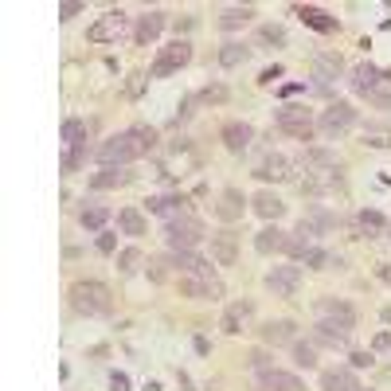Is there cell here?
<instances>
[{
    "mask_svg": "<svg viewBox=\"0 0 391 391\" xmlns=\"http://www.w3.org/2000/svg\"><path fill=\"white\" fill-rule=\"evenodd\" d=\"M114 293L110 286H102V282H74L71 286V306L83 313V317H106L110 313V302Z\"/></svg>",
    "mask_w": 391,
    "mask_h": 391,
    "instance_id": "1",
    "label": "cell"
},
{
    "mask_svg": "<svg viewBox=\"0 0 391 391\" xmlns=\"http://www.w3.org/2000/svg\"><path fill=\"white\" fill-rule=\"evenodd\" d=\"M145 157V149H141V141H137L134 129H125V134H114L110 141H102V149H98V160L106 165V169H122V165H129V160Z\"/></svg>",
    "mask_w": 391,
    "mask_h": 391,
    "instance_id": "2",
    "label": "cell"
},
{
    "mask_svg": "<svg viewBox=\"0 0 391 391\" xmlns=\"http://www.w3.org/2000/svg\"><path fill=\"white\" fill-rule=\"evenodd\" d=\"M204 239V223L192 220V215H180V220H169V227H165V243L172 246V251H192L196 243Z\"/></svg>",
    "mask_w": 391,
    "mask_h": 391,
    "instance_id": "3",
    "label": "cell"
},
{
    "mask_svg": "<svg viewBox=\"0 0 391 391\" xmlns=\"http://www.w3.org/2000/svg\"><path fill=\"white\" fill-rule=\"evenodd\" d=\"M188 59H192L188 39H172L169 47H160V55L153 59V67H149V78H165V74L180 71V67H188Z\"/></svg>",
    "mask_w": 391,
    "mask_h": 391,
    "instance_id": "4",
    "label": "cell"
},
{
    "mask_svg": "<svg viewBox=\"0 0 391 391\" xmlns=\"http://www.w3.org/2000/svg\"><path fill=\"white\" fill-rule=\"evenodd\" d=\"M274 122H278V129L282 134H290V137H297V141H309L313 137V118H309V110L306 106H282L278 114H274Z\"/></svg>",
    "mask_w": 391,
    "mask_h": 391,
    "instance_id": "5",
    "label": "cell"
},
{
    "mask_svg": "<svg viewBox=\"0 0 391 391\" xmlns=\"http://www.w3.org/2000/svg\"><path fill=\"white\" fill-rule=\"evenodd\" d=\"M352 125H356V110L348 102H332L329 110L321 114V134L325 137H341V134H348Z\"/></svg>",
    "mask_w": 391,
    "mask_h": 391,
    "instance_id": "6",
    "label": "cell"
},
{
    "mask_svg": "<svg viewBox=\"0 0 391 391\" xmlns=\"http://www.w3.org/2000/svg\"><path fill=\"white\" fill-rule=\"evenodd\" d=\"M297 286H302V266H274L266 274V290L274 297H293Z\"/></svg>",
    "mask_w": 391,
    "mask_h": 391,
    "instance_id": "7",
    "label": "cell"
},
{
    "mask_svg": "<svg viewBox=\"0 0 391 391\" xmlns=\"http://www.w3.org/2000/svg\"><path fill=\"white\" fill-rule=\"evenodd\" d=\"M122 32H125V12L118 8V12H106L102 20H98L86 36H90V43H118L122 39Z\"/></svg>",
    "mask_w": 391,
    "mask_h": 391,
    "instance_id": "8",
    "label": "cell"
},
{
    "mask_svg": "<svg viewBox=\"0 0 391 391\" xmlns=\"http://www.w3.org/2000/svg\"><path fill=\"white\" fill-rule=\"evenodd\" d=\"M313 332H317L321 344H329V348H344V344H348V332H352V325H348V321H337V317H321Z\"/></svg>",
    "mask_w": 391,
    "mask_h": 391,
    "instance_id": "9",
    "label": "cell"
},
{
    "mask_svg": "<svg viewBox=\"0 0 391 391\" xmlns=\"http://www.w3.org/2000/svg\"><path fill=\"white\" fill-rule=\"evenodd\" d=\"M235 258H239V239H235L231 231L211 235V262H215V266H235Z\"/></svg>",
    "mask_w": 391,
    "mask_h": 391,
    "instance_id": "10",
    "label": "cell"
},
{
    "mask_svg": "<svg viewBox=\"0 0 391 391\" xmlns=\"http://www.w3.org/2000/svg\"><path fill=\"white\" fill-rule=\"evenodd\" d=\"M160 32H165V12H145V16H137L134 43H137V47H149V43H157Z\"/></svg>",
    "mask_w": 391,
    "mask_h": 391,
    "instance_id": "11",
    "label": "cell"
},
{
    "mask_svg": "<svg viewBox=\"0 0 391 391\" xmlns=\"http://www.w3.org/2000/svg\"><path fill=\"white\" fill-rule=\"evenodd\" d=\"M258 388H266V391H306V383L293 376V372L270 368V372H258Z\"/></svg>",
    "mask_w": 391,
    "mask_h": 391,
    "instance_id": "12",
    "label": "cell"
},
{
    "mask_svg": "<svg viewBox=\"0 0 391 391\" xmlns=\"http://www.w3.org/2000/svg\"><path fill=\"white\" fill-rule=\"evenodd\" d=\"M180 293L184 297H196V302H204V297H223V282H204V278H188L180 274Z\"/></svg>",
    "mask_w": 391,
    "mask_h": 391,
    "instance_id": "13",
    "label": "cell"
},
{
    "mask_svg": "<svg viewBox=\"0 0 391 391\" xmlns=\"http://www.w3.org/2000/svg\"><path fill=\"white\" fill-rule=\"evenodd\" d=\"M286 243H290V235L282 231V227H262V231L255 235L258 255H286Z\"/></svg>",
    "mask_w": 391,
    "mask_h": 391,
    "instance_id": "14",
    "label": "cell"
},
{
    "mask_svg": "<svg viewBox=\"0 0 391 391\" xmlns=\"http://www.w3.org/2000/svg\"><path fill=\"white\" fill-rule=\"evenodd\" d=\"M223 145L231 149V153H243V149H251V141H255V129L246 122H227L223 125Z\"/></svg>",
    "mask_w": 391,
    "mask_h": 391,
    "instance_id": "15",
    "label": "cell"
},
{
    "mask_svg": "<svg viewBox=\"0 0 391 391\" xmlns=\"http://www.w3.org/2000/svg\"><path fill=\"white\" fill-rule=\"evenodd\" d=\"M341 71H344L341 55H317V59H313V78H321L317 90H329V83L332 78H341Z\"/></svg>",
    "mask_w": 391,
    "mask_h": 391,
    "instance_id": "16",
    "label": "cell"
},
{
    "mask_svg": "<svg viewBox=\"0 0 391 391\" xmlns=\"http://www.w3.org/2000/svg\"><path fill=\"white\" fill-rule=\"evenodd\" d=\"M258 180H290L293 172H290V160L282 157V153H266L262 157V165L255 169Z\"/></svg>",
    "mask_w": 391,
    "mask_h": 391,
    "instance_id": "17",
    "label": "cell"
},
{
    "mask_svg": "<svg viewBox=\"0 0 391 391\" xmlns=\"http://www.w3.org/2000/svg\"><path fill=\"white\" fill-rule=\"evenodd\" d=\"M251 208H255V215H262V220H270V223H278L282 215H286V204H282L274 192H258L255 200H251Z\"/></svg>",
    "mask_w": 391,
    "mask_h": 391,
    "instance_id": "18",
    "label": "cell"
},
{
    "mask_svg": "<svg viewBox=\"0 0 391 391\" xmlns=\"http://www.w3.org/2000/svg\"><path fill=\"white\" fill-rule=\"evenodd\" d=\"M321 391H360V383H356L352 368H332L321 376Z\"/></svg>",
    "mask_w": 391,
    "mask_h": 391,
    "instance_id": "19",
    "label": "cell"
},
{
    "mask_svg": "<svg viewBox=\"0 0 391 391\" xmlns=\"http://www.w3.org/2000/svg\"><path fill=\"white\" fill-rule=\"evenodd\" d=\"M332 227H337V215L325 211V208H309L306 220H302V231H309V235H325V231H332Z\"/></svg>",
    "mask_w": 391,
    "mask_h": 391,
    "instance_id": "20",
    "label": "cell"
},
{
    "mask_svg": "<svg viewBox=\"0 0 391 391\" xmlns=\"http://www.w3.org/2000/svg\"><path fill=\"white\" fill-rule=\"evenodd\" d=\"M317 313H321V317H337V321L356 325V309L348 306V302H341V297H321V302H317Z\"/></svg>",
    "mask_w": 391,
    "mask_h": 391,
    "instance_id": "21",
    "label": "cell"
},
{
    "mask_svg": "<svg viewBox=\"0 0 391 391\" xmlns=\"http://www.w3.org/2000/svg\"><path fill=\"white\" fill-rule=\"evenodd\" d=\"M243 192H235V188H227V192L220 196V208H215V215H220L223 223H235L239 215H243Z\"/></svg>",
    "mask_w": 391,
    "mask_h": 391,
    "instance_id": "22",
    "label": "cell"
},
{
    "mask_svg": "<svg viewBox=\"0 0 391 391\" xmlns=\"http://www.w3.org/2000/svg\"><path fill=\"white\" fill-rule=\"evenodd\" d=\"M376 86H379V71L372 63H360L352 71V90L356 94H376Z\"/></svg>",
    "mask_w": 391,
    "mask_h": 391,
    "instance_id": "23",
    "label": "cell"
},
{
    "mask_svg": "<svg viewBox=\"0 0 391 391\" xmlns=\"http://www.w3.org/2000/svg\"><path fill=\"white\" fill-rule=\"evenodd\" d=\"M255 313V306L251 302H235V306H227V313H223V332H243V321Z\"/></svg>",
    "mask_w": 391,
    "mask_h": 391,
    "instance_id": "24",
    "label": "cell"
},
{
    "mask_svg": "<svg viewBox=\"0 0 391 391\" xmlns=\"http://www.w3.org/2000/svg\"><path fill=\"white\" fill-rule=\"evenodd\" d=\"M262 341L266 344H293V325L290 321H270V325H262Z\"/></svg>",
    "mask_w": 391,
    "mask_h": 391,
    "instance_id": "25",
    "label": "cell"
},
{
    "mask_svg": "<svg viewBox=\"0 0 391 391\" xmlns=\"http://www.w3.org/2000/svg\"><path fill=\"white\" fill-rule=\"evenodd\" d=\"M106 220H110V208H102V204H86V208L78 211V223H83L86 231H102Z\"/></svg>",
    "mask_w": 391,
    "mask_h": 391,
    "instance_id": "26",
    "label": "cell"
},
{
    "mask_svg": "<svg viewBox=\"0 0 391 391\" xmlns=\"http://www.w3.org/2000/svg\"><path fill=\"white\" fill-rule=\"evenodd\" d=\"M282 43H286V28H278V24H262V28H258L255 47H262V51H274V47H282Z\"/></svg>",
    "mask_w": 391,
    "mask_h": 391,
    "instance_id": "27",
    "label": "cell"
},
{
    "mask_svg": "<svg viewBox=\"0 0 391 391\" xmlns=\"http://www.w3.org/2000/svg\"><path fill=\"white\" fill-rule=\"evenodd\" d=\"M309 251H313V235L297 227V231L290 235V243H286V255H290V258H302V262H306Z\"/></svg>",
    "mask_w": 391,
    "mask_h": 391,
    "instance_id": "28",
    "label": "cell"
},
{
    "mask_svg": "<svg viewBox=\"0 0 391 391\" xmlns=\"http://www.w3.org/2000/svg\"><path fill=\"white\" fill-rule=\"evenodd\" d=\"M118 227L137 239V235H145V215H141L137 208H122V211H118Z\"/></svg>",
    "mask_w": 391,
    "mask_h": 391,
    "instance_id": "29",
    "label": "cell"
},
{
    "mask_svg": "<svg viewBox=\"0 0 391 391\" xmlns=\"http://www.w3.org/2000/svg\"><path fill=\"white\" fill-rule=\"evenodd\" d=\"M246 59H251V47H246V43H223V47H220V63H223V67H243Z\"/></svg>",
    "mask_w": 391,
    "mask_h": 391,
    "instance_id": "30",
    "label": "cell"
},
{
    "mask_svg": "<svg viewBox=\"0 0 391 391\" xmlns=\"http://www.w3.org/2000/svg\"><path fill=\"white\" fill-rule=\"evenodd\" d=\"M90 184H94L98 192H110V188H122V184H129V172H122V169H106V172H98Z\"/></svg>",
    "mask_w": 391,
    "mask_h": 391,
    "instance_id": "31",
    "label": "cell"
},
{
    "mask_svg": "<svg viewBox=\"0 0 391 391\" xmlns=\"http://www.w3.org/2000/svg\"><path fill=\"white\" fill-rule=\"evenodd\" d=\"M63 145H67V149L86 145V122H78V118H67V122H63Z\"/></svg>",
    "mask_w": 391,
    "mask_h": 391,
    "instance_id": "32",
    "label": "cell"
},
{
    "mask_svg": "<svg viewBox=\"0 0 391 391\" xmlns=\"http://www.w3.org/2000/svg\"><path fill=\"white\" fill-rule=\"evenodd\" d=\"M356 231H364V235L388 231V220H383L379 211H360V215H356Z\"/></svg>",
    "mask_w": 391,
    "mask_h": 391,
    "instance_id": "33",
    "label": "cell"
},
{
    "mask_svg": "<svg viewBox=\"0 0 391 391\" xmlns=\"http://www.w3.org/2000/svg\"><path fill=\"white\" fill-rule=\"evenodd\" d=\"M297 16H302L306 24H313L317 32H337V20H329L321 8H297Z\"/></svg>",
    "mask_w": 391,
    "mask_h": 391,
    "instance_id": "34",
    "label": "cell"
},
{
    "mask_svg": "<svg viewBox=\"0 0 391 391\" xmlns=\"http://www.w3.org/2000/svg\"><path fill=\"white\" fill-rule=\"evenodd\" d=\"M251 16H255V8H227V12L220 16V24L227 28V32H235V28H243V24H251Z\"/></svg>",
    "mask_w": 391,
    "mask_h": 391,
    "instance_id": "35",
    "label": "cell"
},
{
    "mask_svg": "<svg viewBox=\"0 0 391 391\" xmlns=\"http://www.w3.org/2000/svg\"><path fill=\"white\" fill-rule=\"evenodd\" d=\"M293 360H297V368L313 372V368H317V348L306 344V341H293Z\"/></svg>",
    "mask_w": 391,
    "mask_h": 391,
    "instance_id": "36",
    "label": "cell"
},
{
    "mask_svg": "<svg viewBox=\"0 0 391 391\" xmlns=\"http://www.w3.org/2000/svg\"><path fill=\"white\" fill-rule=\"evenodd\" d=\"M86 157H90V153H86V145L67 149V153H63V172H78L86 165Z\"/></svg>",
    "mask_w": 391,
    "mask_h": 391,
    "instance_id": "37",
    "label": "cell"
},
{
    "mask_svg": "<svg viewBox=\"0 0 391 391\" xmlns=\"http://www.w3.org/2000/svg\"><path fill=\"white\" fill-rule=\"evenodd\" d=\"M180 204H184L180 196H153V200H149V211H157V215H172Z\"/></svg>",
    "mask_w": 391,
    "mask_h": 391,
    "instance_id": "38",
    "label": "cell"
},
{
    "mask_svg": "<svg viewBox=\"0 0 391 391\" xmlns=\"http://www.w3.org/2000/svg\"><path fill=\"white\" fill-rule=\"evenodd\" d=\"M137 266H141V251H137V246H125V251H118V270H122V274H134Z\"/></svg>",
    "mask_w": 391,
    "mask_h": 391,
    "instance_id": "39",
    "label": "cell"
},
{
    "mask_svg": "<svg viewBox=\"0 0 391 391\" xmlns=\"http://www.w3.org/2000/svg\"><path fill=\"white\" fill-rule=\"evenodd\" d=\"M309 165H325V169H332V172H337V157H332V153H329V149H309Z\"/></svg>",
    "mask_w": 391,
    "mask_h": 391,
    "instance_id": "40",
    "label": "cell"
},
{
    "mask_svg": "<svg viewBox=\"0 0 391 391\" xmlns=\"http://www.w3.org/2000/svg\"><path fill=\"white\" fill-rule=\"evenodd\" d=\"M306 262H309V266H313V270H325V266H332V262L341 266V258H329V255H325V251H317V246L309 251V258H306Z\"/></svg>",
    "mask_w": 391,
    "mask_h": 391,
    "instance_id": "41",
    "label": "cell"
},
{
    "mask_svg": "<svg viewBox=\"0 0 391 391\" xmlns=\"http://www.w3.org/2000/svg\"><path fill=\"white\" fill-rule=\"evenodd\" d=\"M134 134H137V141H141V149H153L157 145V129H149V125H134Z\"/></svg>",
    "mask_w": 391,
    "mask_h": 391,
    "instance_id": "42",
    "label": "cell"
},
{
    "mask_svg": "<svg viewBox=\"0 0 391 391\" xmlns=\"http://www.w3.org/2000/svg\"><path fill=\"white\" fill-rule=\"evenodd\" d=\"M223 98H227V90H223V86H208V90H204V94H200V102H223Z\"/></svg>",
    "mask_w": 391,
    "mask_h": 391,
    "instance_id": "43",
    "label": "cell"
},
{
    "mask_svg": "<svg viewBox=\"0 0 391 391\" xmlns=\"http://www.w3.org/2000/svg\"><path fill=\"white\" fill-rule=\"evenodd\" d=\"M114 246H118V239H114V235H98V251H102V255H114Z\"/></svg>",
    "mask_w": 391,
    "mask_h": 391,
    "instance_id": "44",
    "label": "cell"
},
{
    "mask_svg": "<svg viewBox=\"0 0 391 391\" xmlns=\"http://www.w3.org/2000/svg\"><path fill=\"white\" fill-rule=\"evenodd\" d=\"M78 12H83V4H74V0H71V4H59V16H63V20H74Z\"/></svg>",
    "mask_w": 391,
    "mask_h": 391,
    "instance_id": "45",
    "label": "cell"
},
{
    "mask_svg": "<svg viewBox=\"0 0 391 391\" xmlns=\"http://www.w3.org/2000/svg\"><path fill=\"white\" fill-rule=\"evenodd\" d=\"M110 383H114V391H129V379H125L122 372H114V376H110Z\"/></svg>",
    "mask_w": 391,
    "mask_h": 391,
    "instance_id": "46",
    "label": "cell"
},
{
    "mask_svg": "<svg viewBox=\"0 0 391 391\" xmlns=\"http://www.w3.org/2000/svg\"><path fill=\"white\" fill-rule=\"evenodd\" d=\"M372 364V352H352V368H368Z\"/></svg>",
    "mask_w": 391,
    "mask_h": 391,
    "instance_id": "47",
    "label": "cell"
},
{
    "mask_svg": "<svg viewBox=\"0 0 391 391\" xmlns=\"http://www.w3.org/2000/svg\"><path fill=\"white\" fill-rule=\"evenodd\" d=\"M278 67H270V71H262V78H258V83H262V86H270V83H274V78H278Z\"/></svg>",
    "mask_w": 391,
    "mask_h": 391,
    "instance_id": "48",
    "label": "cell"
},
{
    "mask_svg": "<svg viewBox=\"0 0 391 391\" xmlns=\"http://www.w3.org/2000/svg\"><path fill=\"white\" fill-rule=\"evenodd\" d=\"M376 348H391V337H388V332H379V337H376Z\"/></svg>",
    "mask_w": 391,
    "mask_h": 391,
    "instance_id": "49",
    "label": "cell"
},
{
    "mask_svg": "<svg viewBox=\"0 0 391 391\" xmlns=\"http://www.w3.org/2000/svg\"><path fill=\"white\" fill-rule=\"evenodd\" d=\"M379 278H383V282H388V286H391V266H388V262L379 266Z\"/></svg>",
    "mask_w": 391,
    "mask_h": 391,
    "instance_id": "50",
    "label": "cell"
}]
</instances>
